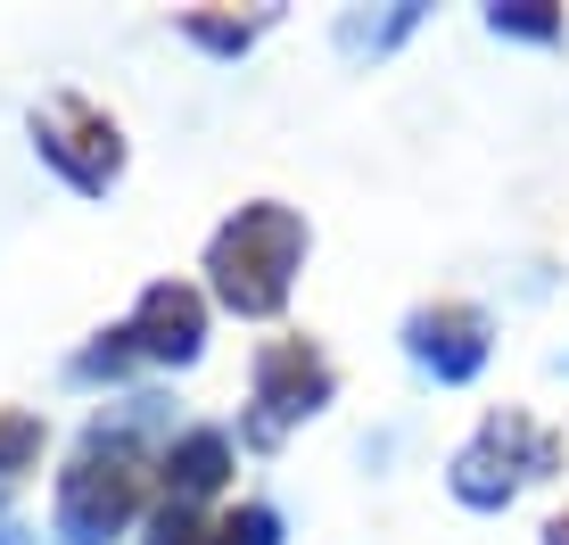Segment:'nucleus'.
Here are the masks:
<instances>
[{
	"instance_id": "f8f14e48",
	"label": "nucleus",
	"mask_w": 569,
	"mask_h": 545,
	"mask_svg": "<svg viewBox=\"0 0 569 545\" xmlns=\"http://www.w3.org/2000/svg\"><path fill=\"white\" fill-rule=\"evenodd\" d=\"M214 537L223 545H281V513L272 504H231V513H214Z\"/></svg>"
},
{
	"instance_id": "7ed1b4c3",
	"label": "nucleus",
	"mask_w": 569,
	"mask_h": 545,
	"mask_svg": "<svg viewBox=\"0 0 569 545\" xmlns=\"http://www.w3.org/2000/svg\"><path fill=\"white\" fill-rule=\"evenodd\" d=\"M33 149H42L74 190H108L116 174H124V132H116V116L91 108L83 91H58V100L33 108Z\"/></svg>"
},
{
	"instance_id": "f257e3e1",
	"label": "nucleus",
	"mask_w": 569,
	"mask_h": 545,
	"mask_svg": "<svg viewBox=\"0 0 569 545\" xmlns=\"http://www.w3.org/2000/svg\"><path fill=\"white\" fill-rule=\"evenodd\" d=\"M298 265H306V224H298V207H272V199L240 207V216L207 240L214 298H223L231 315H281Z\"/></svg>"
},
{
	"instance_id": "0eeeda50",
	"label": "nucleus",
	"mask_w": 569,
	"mask_h": 545,
	"mask_svg": "<svg viewBox=\"0 0 569 545\" xmlns=\"http://www.w3.org/2000/svg\"><path fill=\"white\" fill-rule=\"evenodd\" d=\"M405 356H413L421 373H438V380H470L487 364V315L462 306V298L421 306V315L405 323Z\"/></svg>"
},
{
	"instance_id": "ddd939ff",
	"label": "nucleus",
	"mask_w": 569,
	"mask_h": 545,
	"mask_svg": "<svg viewBox=\"0 0 569 545\" xmlns=\"http://www.w3.org/2000/svg\"><path fill=\"white\" fill-rule=\"evenodd\" d=\"M487 26H496V33H520V42H553L561 17L545 9V0H496V9H487Z\"/></svg>"
},
{
	"instance_id": "9d476101",
	"label": "nucleus",
	"mask_w": 569,
	"mask_h": 545,
	"mask_svg": "<svg viewBox=\"0 0 569 545\" xmlns=\"http://www.w3.org/2000/svg\"><path fill=\"white\" fill-rule=\"evenodd\" d=\"M413 26H421V9H388V17H347V26H339V50H347V58H363V50L380 58V50H397V42H405V33H413Z\"/></svg>"
},
{
	"instance_id": "2eb2a0df",
	"label": "nucleus",
	"mask_w": 569,
	"mask_h": 545,
	"mask_svg": "<svg viewBox=\"0 0 569 545\" xmlns=\"http://www.w3.org/2000/svg\"><path fill=\"white\" fill-rule=\"evenodd\" d=\"M545 545H569V513L553 521V529H545Z\"/></svg>"
},
{
	"instance_id": "39448f33",
	"label": "nucleus",
	"mask_w": 569,
	"mask_h": 545,
	"mask_svg": "<svg viewBox=\"0 0 569 545\" xmlns=\"http://www.w3.org/2000/svg\"><path fill=\"white\" fill-rule=\"evenodd\" d=\"M553 455H561V446L545 438L537 422L503 414V422H487V430L455 455V496H462V504H503V496L520 488V479L553 472Z\"/></svg>"
},
{
	"instance_id": "dca6fc26",
	"label": "nucleus",
	"mask_w": 569,
	"mask_h": 545,
	"mask_svg": "<svg viewBox=\"0 0 569 545\" xmlns=\"http://www.w3.org/2000/svg\"><path fill=\"white\" fill-rule=\"evenodd\" d=\"M0 545H26V537H17V521H0Z\"/></svg>"
},
{
	"instance_id": "6e6552de",
	"label": "nucleus",
	"mask_w": 569,
	"mask_h": 545,
	"mask_svg": "<svg viewBox=\"0 0 569 545\" xmlns=\"http://www.w3.org/2000/svg\"><path fill=\"white\" fill-rule=\"evenodd\" d=\"M231 479V438L223 430H182L157 455V488H166V513H199L207 496H223Z\"/></svg>"
},
{
	"instance_id": "f03ea898",
	"label": "nucleus",
	"mask_w": 569,
	"mask_h": 545,
	"mask_svg": "<svg viewBox=\"0 0 569 545\" xmlns=\"http://www.w3.org/2000/svg\"><path fill=\"white\" fill-rule=\"evenodd\" d=\"M141 488H149L141 446L100 422V430L83 438V455L58 472V537H67V545H108V537H124V521L141 513Z\"/></svg>"
},
{
	"instance_id": "4468645a",
	"label": "nucleus",
	"mask_w": 569,
	"mask_h": 545,
	"mask_svg": "<svg viewBox=\"0 0 569 545\" xmlns=\"http://www.w3.org/2000/svg\"><path fill=\"white\" fill-rule=\"evenodd\" d=\"M149 545H223V537H214V521H199V513H166Z\"/></svg>"
},
{
	"instance_id": "20e7f679",
	"label": "nucleus",
	"mask_w": 569,
	"mask_h": 545,
	"mask_svg": "<svg viewBox=\"0 0 569 545\" xmlns=\"http://www.w3.org/2000/svg\"><path fill=\"white\" fill-rule=\"evenodd\" d=\"M330 380H339V373H330V356L313 339H272L257 356V397H248L257 414H248V438L281 446L306 414H322V405H330Z\"/></svg>"
},
{
	"instance_id": "1a4fd4ad",
	"label": "nucleus",
	"mask_w": 569,
	"mask_h": 545,
	"mask_svg": "<svg viewBox=\"0 0 569 545\" xmlns=\"http://www.w3.org/2000/svg\"><path fill=\"white\" fill-rule=\"evenodd\" d=\"M264 26H272V9H257V17H214V9H190V17H182V33H190L199 50H214V58H240Z\"/></svg>"
},
{
	"instance_id": "423d86ee",
	"label": "nucleus",
	"mask_w": 569,
	"mask_h": 545,
	"mask_svg": "<svg viewBox=\"0 0 569 545\" xmlns=\"http://www.w3.org/2000/svg\"><path fill=\"white\" fill-rule=\"evenodd\" d=\"M124 339H132V356H149V364H190L207 347V298L190 281H157V289H141Z\"/></svg>"
},
{
	"instance_id": "9b49d317",
	"label": "nucleus",
	"mask_w": 569,
	"mask_h": 545,
	"mask_svg": "<svg viewBox=\"0 0 569 545\" xmlns=\"http://www.w3.org/2000/svg\"><path fill=\"white\" fill-rule=\"evenodd\" d=\"M42 463V414H26V405H0V479L33 472Z\"/></svg>"
}]
</instances>
